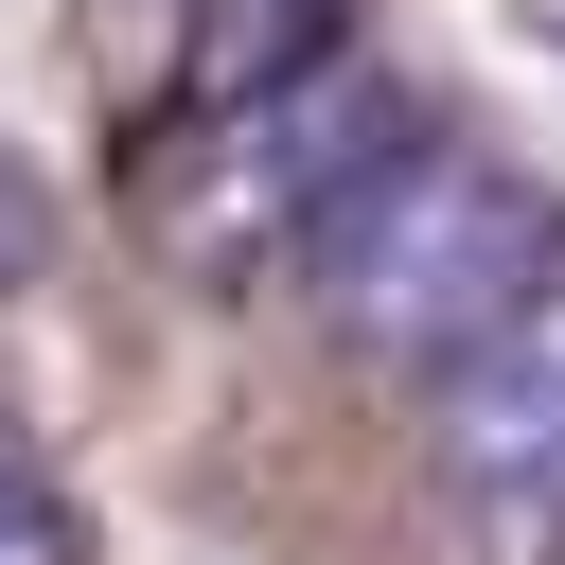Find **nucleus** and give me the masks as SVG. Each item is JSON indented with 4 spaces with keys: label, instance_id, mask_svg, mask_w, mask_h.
Masks as SVG:
<instances>
[{
    "label": "nucleus",
    "instance_id": "f257e3e1",
    "mask_svg": "<svg viewBox=\"0 0 565 565\" xmlns=\"http://www.w3.org/2000/svg\"><path fill=\"white\" fill-rule=\"evenodd\" d=\"M300 282H318L335 353H371V371H477V353L565 282V194L512 177L494 141H406V159L318 230Z\"/></svg>",
    "mask_w": 565,
    "mask_h": 565
},
{
    "label": "nucleus",
    "instance_id": "f03ea898",
    "mask_svg": "<svg viewBox=\"0 0 565 565\" xmlns=\"http://www.w3.org/2000/svg\"><path fill=\"white\" fill-rule=\"evenodd\" d=\"M406 141H424V124H406V88H388L371 53H318V71H282V88H230V106L177 141V177H159V247H177L194 282L318 265V230H335Z\"/></svg>",
    "mask_w": 565,
    "mask_h": 565
},
{
    "label": "nucleus",
    "instance_id": "7ed1b4c3",
    "mask_svg": "<svg viewBox=\"0 0 565 565\" xmlns=\"http://www.w3.org/2000/svg\"><path fill=\"white\" fill-rule=\"evenodd\" d=\"M441 494H459V530L494 565H547L565 547V282L477 371H441Z\"/></svg>",
    "mask_w": 565,
    "mask_h": 565
},
{
    "label": "nucleus",
    "instance_id": "20e7f679",
    "mask_svg": "<svg viewBox=\"0 0 565 565\" xmlns=\"http://www.w3.org/2000/svg\"><path fill=\"white\" fill-rule=\"evenodd\" d=\"M335 53V0H194V88L230 106V88H282V71H318Z\"/></svg>",
    "mask_w": 565,
    "mask_h": 565
},
{
    "label": "nucleus",
    "instance_id": "39448f33",
    "mask_svg": "<svg viewBox=\"0 0 565 565\" xmlns=\"http://www.w3.org/2000/svg\"><path fill=\"white\" fill-rule=\"evenodd\" d=\"M0 565H88V512L53 494V459L0 424Z\"/></svg>",
    "mask_w": 565,
    "mask_h": 565
}]
</instances>
